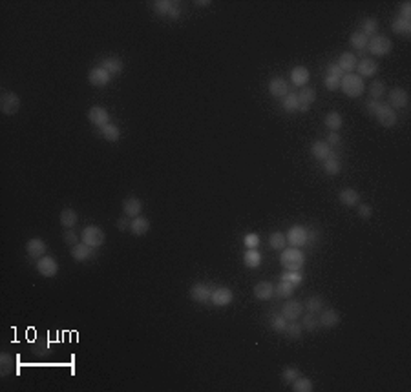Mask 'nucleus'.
I'll use <instances>...</instances> for the list:
<instances>
[{
	"mask_svg": "<svg viewBox=\"0 0 411 392\" xmlns=\"http://www.w3.org/2000/svg\"><path fill=\"white\" fill-rule=\"evenodd\" d=\"M88 80H90V84L95 86V88H104V86L110 84L112 75H110L104 67L97 66V67H93L90 73H88Z\"/></svg>",
	"mask_w": 411,
	"mask_h": 392,
	"instance_id": "9",
	"label": "nucleus"
},
{
	"mask_svg": "<svg viewBox=\"0 0 411 392\" xmlns=\"http://www.w3.org/2000/svg\"><path fill=\"white\" fill-rule=\"evenodd\" d=\"M294 288H296V286H294L293 283H289V281H280V283L274 286V294H276L278 297H282V299H289V297L294 294Z\"/></svg>",
	"mask_w": 411,
	"mask_h": 392,
	"instance_id": "35",
	"label": "nucleus"
},
{
	"mask_svg": "<svg viewBox=\"0 0 411 392\" xmlns=\"http://www.w3.org/2000/svg\"><path fill=\"white\" fill-rule=\"evenodd\" d=\"M243 245L247 248H258L259 247V235L258 234H247L243 237Z\"/></svg>",
	"mask_w": 411,
	"mask_h": 392,
	"instance_id": "51",
	"label": "nucleus"
},
{
	"mask_svg": "<svg viewBox=\"0 0 411 392\" xmlns=\"http://www.w3.org/2000/svg\"><path fill=\"white\" fill-rule=\"evenodd\" d=\"M320 327V321L316 318V314H304V320H302V328L309 332H316Z\"/></svg>",
	"mask_w": 411,
	"mask_h": 392,
	"instance_id": "41",
	"label": "nucleus"
},
{
	"mask_svg": "<svg viewBox=\"0 0 411 392\" xmlns=\"http://www.w3.org/2000/svg\"><path fill=\"white\" fill-rule=\"evenodd\" d=\"M367 50H369L371 55L384 57L393 50V42H391L388 37H384V35H375V37H371L369 42H367Z\"/></svg>",
	"mask_w": 411,
	"mask_h": 392,
	"instance_id": "3",
	"label": "nucleus"
},
{
	"mask_svg": "<svg viewBox=\"0 0 411 392\" xmlns=\"http://www.w3.org/2000/svg\"><path fill=\"white\" fill-rule=\"evenodd\" d=\"M99 133H101L108 142H117V140L121 139V130H119V126L110 123L104 124L102 128H99Z\"/></svg>",
	"mask_w": 411,
	"mask_h": 392,
	"instance_id": "31",
	"label": "nucleus"
},
{
	"mask_svg": "<svg viewBox=\"0 0 411 392\" xmlns=\"http://www.w3.org/2000/svg\"><path fill=\"white\" fill-rule=\"evenodd\" d=\"M196 4H197V6H209L210 2H209V0H197Z\"/></svg>",
	"mask_w": 411,
	"mask_h": 392,
	"instance_id": "60",
	"label": "nucleus"
},
{
	"mask_svg": "<svg viewBox=\"0 0 411 392\" xmlns=\"http://www.w3.org/2000/svg\"><path fill=\"white\" fill-rule=\"evenodd\" d=\"M13 369H15V359H13L11 354L7 352L0 354V374H2V378L11 374Z\"/></svg>",
	"mask_w": 411,
	"mask_h": 392,
	"instance_id": "33",
	"label": "nucleus"
},
{
	"mask_svg": "<svg viewBox=\"0 0 411 392\" xmlns=\"http://www.w3.org/2000/svg\"><path fill=\"white\" fill-rule=\"evenodd\" d=\"M148 230H150V223H148L147 217L137 215V217L132 219V223H130V232H132L134 235L141 237V235L148 234Z\"/></svg>",
	"mask_w": 411,
	"mask_h": 392,
	"instance_id": "26",
	"label": "nucleus"
},
{
	"mask_svg": "<svg viewBox=\"0 0 411 392\" xmlns=\"http://www.w3.org/2000/svg\"><path fill=\"white\" fill-rule=\"evenodd\" d=\"M369 95H371V99H375V101H380L382 95H386V84H384L382 80H373L371 84H369Z\"/></svg>",
	"mask_w": 411,
	"mask_h": 392,
	"instance_id": "45",
	"label": "nucleus"
},
{
	"mask_svg": "<svg viewBox=\"0 0 411 392\" xmlns=\"http://www.w3.org/2000/svg\"><path fill=\"white\" fill-rule=\"evenodd\" d=\"M93 250H95V248H91L90 245H86V243H77V245L72 247V258H74L75 261L82 263V261H88V259L93 256Z\"/></svg>",
	"mask_w": 411,
	"mask_h": 392,
	"instance_id": "22",
	"label": "nucleus"
},
{
	"mask_svg": "<svg viewBox=\"0 0 411 392\" xmlns=\"http://www.w3.org/2000/svg\"><path fill=\"white\" fill-rule=\"evenodd\" d=\"M0 108L4 115H15L20 110V97L15 91H2L0 95Z\"/></svg>",
	"mask_w": 411,
	"mask_h": 392,
	"instance_id": "4",
	"label": "nucleus"
},
{
	"mask_svg": "<svg viewBox=\"0 0 411 392\" xmlns=\"http://www.w3.org/2000/svg\"><path fill=\"white\" fill-rule=\"evenodd\" d=\"M340 80H342V78L332 77V75H326V77H324V86H326L329 91H336L338 88H340Z\"/></svg>",
	"mask_w": 411,
	"mask_h": 392,
	"instance_id": "49",
	"label": "nucleus"
},
{
	"mask_svg": "<svg viewBox=\"0 0 411 392\" xmlns=\"http://www.w3.org/2000/svg\"><path fill=\"white\" fill-rule=\"evenodd\" d=\"M399 18H402V20H411V2H402Z\"/></svg>",
	"mask_w": 411,
	"mask_h": 392,
	"instance_id": "54",
	"label": "nucleus"
},
{
	"mask_svg": "<svg viewBox=\"0 0 411 392\" xmlns=\"http://www.w3.org/2000/svg\"><path fill=\"white\" fill-rule=\"evenodd\" d=\"M305 308H307L309 314H320L324 310V299L320 296H311L305 301Z\"/></svg>",
	"mask_w": 411,
	"mask_h": 392,
	"instance_id": "42",
	"label": "nucleus"
},
{
	"mask_svg": "<svg viewBox=\"0 0 411 392\" xmlns=\"http://www.w3.org/2000/svg\"><path fill=\"white\" fill-rule=\"evenodd\" d=\"M46 243L40 239V237H31L28 243H26V252L31 259H40L46 254Z\"/></svg>",
	"mask_w": 411,
	"mask_h": 392,
	"instance_id": "16",
	"label": "nucleus"
},
{
	"mask_svg": "<svg viewBox=\"0 0 411 392\" xmlns=\"http://www.w3.org/2000/svg\"><path fill=\"white\" fill-rule=\"evenodd\" d=\"M358 215H360L362 219H369L373 215V208L369 206V204H360V206H358Z\"/></svg>",
	"mask_w": 411,
	"mask_h": 392,
	"instance_id": "55",
	"label": "nucleus"
},
{
	"mask_svg": "<svg viewBox=\"0 0 411 392\" xmlns=\"http://www.w3.org/2000/svg\"><path fill=\"white\" fill-rule=\"evenodd\" d=\"M101 67H104L113 77V75H119V73L123 71V61L117 59V57H106V59L101 62Z\"/></svg>",
	"mask_w": 411,
	"mask_h": 392,
	"instance_id": "29",
	"label": "nucleus"
},
{
	"mask_svg": "<svg viewBox=\"0 0 411 392\" xmlns=\"http://www.w3.org/2000/svg\"><path fill=\"white\" fill-rule=\"evenodd\" d=\"M373 117L377 119L384 128H391V126L397 124V112L389 104H384V102H380V106H378V110L375 112Z\"/></svg>",
	"mask_w": 411,
	"mask_h": 392,
	"instance_id": "7",
	"label": "nucleus"
},
{
	"mask_svg": "<svg viewBox=\"0 0 411 392\" xmlns=\"http://www.w3.org/2000/svg\"><path fill=\"white\" fill-rule=\"evenodd\" d=\"M327 144L331 146V148H334V146L340 144V135H338V131H331V133L327 135Z\"/></svg>",
	"mask_w": 411,
	"mask_h": 392,
	"instance_id": "56",
	"label": "nucleus"
},
{
	"mask_svg": "<svg viewBox=\"0 0 411 392\" xmlns=\"http://www.w3.org/2000/svg\"><path fill=\"white\" fill-rule=\"evenodd\" d=\"M309 77L311 73L305 66H296L293 71H291V82H293V86H296V88H305V84L309 82Z\"/></svg>",
	"mask_w": 411,
	"mask_h": 392,
	"instance_id": "21",
	"label": "nucleus"
},
{
	"mask_svg": "<svg viewBox=\"0 0 411 392\" xmlns=\"http://www.w3.org/2000/svg\"><path fill=\"white\" fill-rule=\"evenodd\" d=\"M302 332H304L302 323H298V321H289L287 327H285V330H283V334H285L289 339H300Z\"/></svg>",
	"mask_w": 411,
	"mask_h": 392,
	"instance_id": "40",
	"label": "nucleus"
},
{
	"mask_svg": "<svg viewBox=\"0 0 411 392\" xmlns=\"http://www.w3.org/2000/svg\"><path fill=\"white\" fill-rule=\"evenodd\" d=\"M81 239H82V243H86V245H90L91 248H99L104 243V239H106V235H104V232H102L99 226H86L84 230H82V234H81Z\"/></svg>",
	"mask_w": 411,
	"mask_h": 392,
	"instance_id": "5",
	"label": "nucleus"
},
{
	"mask_svg": "<svg viewBox=\"0 0 411 392\" xmlns=\"http://www.w3.org/2000/svg\"><path fill=\"white\" fill-rule=\"evenodd\" d=\"M338 201L342 202L344 206L353 208L360 202V194L356 190H353V188H344V190L338 194Z\"/></svg>",
	"mask_w": 411,
	"mask_h": 392,
	"instance_id": "25",
	"label": "nucleus"
},
{
	"mask_svg": "<svg viewBox=\"0 0 411 392\" xmlns=\"http://www.w3.org/2000/svg\"><path fill=\"white\" fill-rule=\"evenodd\" d=\"M269 93L274 99H283L289 93V82L283 77H274L269 80Z\"/></svg>",
	"mask_w": 411,
	"mask_h": 392,
	"instance_id": "13",
	"label": "nucleus"
},
{
	"mask_svg": "<svg viewBox=\"0 0 411 392\" xmlns=\"http://www.w3.org/2000/svg\"><path fill=\"white\" fill-rule=\"evenodd\" d=\"M315 389L313 387V381L309 380V378H296V380L293 381V391L294 392H311Z\"/></svg>",
	"mask_w": 411,
	"mask_h": 392,
	"instance_id": "46",
	"label": "nucleus"
},
{
	"mask_svg": "<svg viewBox=\"0 0 411 392\" xmlns=\"http://www.w3.org/2000/svg\"><path fill=\"white\" fill-rule=\"evenodd\" d=\"M130 223H132V219L124 215V217H121L117 221V228L119 230H130Z\"/></svg>",
	"mask_w": 411,
	"mask_h": 392,
	"instance_id": "58",
	"label": "nucleus"
},
{
	"mask_svg": "<svg viewBox=\"0 0 411 392\" xmlns=\"http://www.w3.org/2000/svg\"><path fill=\"white\" fill-rule=\"evenodd\" d=\"M351 46L355 48V50H366L367 48V42H369V39H367L366 35L362 33V31H355V33L351 35L349 39Z\"/></svg>",
	"mask_w": 411,
	"mask_h": 392,
	"instance_id": "47",
	"label": "nucleus"
},
{
	"mask_svg": "<svg viewBox=\"0 0 411 392\" xmlns=\"http://www.w3.org/2000/svg\"><path fill=\"white\" fill-rule=\"evenodd\" d=\"M282 378L285 383H293L296 378H298V369L296 367H285L282 370Z\"/></svg>",
	"mask_w": 411,
	"mask_h": 392,
	"instance_id": "50",
	"label": "nucleus"
},
{
	"mask_svg": "<svg viewBox=\"0 0 411 392\" xmlns=\"http://www.w3.org/2000/svg\"><path fill=\"white\" fill-rule=\"evenodd\" d=\"M270 328L274 332H280V334H283V330H285V327H287V323L289 321L283 318L282 314H272L270 316Z\"/></svg>",
	"mask_w": 411,
	"mask_h": 392,
	"instance_id": "43",
	"label": "nucleus"
},
{
	"mask_svg": "<svg viewBox=\"0 0 411 392\" xmlns=\"http://www.w3.org/2000/svg\"><path fill=\"white\" fill-rule=\"evenodd\" d=\"M378 106H380V101H375V99H371V101L366 104V112L369 113V115H375V112L378 110Z\"/></svg>",
	"mask_w": 411,
	"mask_h": 392,
	"instance_id": "57",
	"label": "nucleus"
},
{
	"mask_svg": "<svg viewBox=\"0 0 411 392\" xmlns=\"http://www.w3.org/2000/svg\"><path fill=\"white\" fill-rule=\"evenodd\" d=\"M283 110L289 113L293 112H300V101H298V93H287V95L282 99Z\"/></svg>",
	"mask_w": 411,
	"mask_h": 392,
	"instance_id": "36",
	"label": "nucleus"
},
{
	"mask_svg": "<svg viewBox=\"0 0 411 392\" xmlns=\"http://www.w3.org/2000/svg\"><path fill=\"white\" fill-rule=\"evenodd\" d=\"M340 312L338 310H334V308H327V310H322L320 312V318H318V321H320V325L324 327V328H332V327H336L338 323H340Z\"/></svg>",
	"mask_w": 411,
	"mask_h": 392,
	"instance_id": "18",
	"label": "nucleus"
},
{
	"mask_svg": "<svg viewBox=\"0 0 411 392\" xmlns=\"http://www.w3.org/2000/svg\"><path fill=\"white\" fill-rule=\"evenodd\" d=\"M88 119H90L91 124H95L97 128H102L104 124L110 123V113H108L106 108L102 106H91L90 112H88Z\"/></svg>",
	"mask_w": 411,
	"mask_h": 392,
	"instance_id": "14",
	"label": "nucleus"
},
{
	"mask_svg": "<svg viewBox=\"0 0 411 392\" xmlns=\"http://www.w3.org/2000/svg\"><path fill=\"white\" fill-rule=\"evenodd\" d=\"M408 101H410V97H408V91L404 90V88H395V90L389 91V106L397 108V110H402V108L408 106Z\"/></svg>",
	"mask_w": 411,
	"mask_h": 392,
	"instance_id": "15",
	"label": "nucleus"
},
{
	"mask_svg": "<svg viewBox=\"0 0 411 392\" xmlns=\"http://www.w3.org/2000/svg\"><path fill=\"white\" fill-rule=\"evenodd\" d=\"M326 75H332V77L342 78L344 77V71L338 67L336 62H331V64H327V67H326Z\"/></svg>",
	"mask_w": 411,
	"mask_h": 392,
	"instance_id": "52",
	"label": "nucleus"
},
{
	"mask_svg": "<svg viewBox=\"0 0 411 392\" xmlns=\"http://www.w3.org/2000/svg\"><path fill=\"white\" fill-rule=\"evenodd\" d=\"M305 263V256L300 248L289 247L283 248L282 256H280V264L283 266V270H293V272H298L302 270Z\"/></svg>",
	"mask_w": 411,
	"mask_h": 392,
	"instance_id": "1",
	"label": "nucleus"
},
{
	"mask_svg": "<svg viewBox=\"0 0 411 392\" xmlns=\"http://www.w3.org/2000/svg\"><path fill=\"white\" fill-rule=\"evenodd\" d=\"M282 281H289V283H293L294 286L302 285V281H304V275L298 272H293V270H285L282 274Z\"/></svg>",
	"mask_w": 411,
	"mask_h": 392,
	"instance_id": "48",
	"label": "nucleus"
},
{
	"mask_svg": "<svg viewBox=\"0 0 411 392\" xmlns=\"http://www.w3.org/2000/svg\"><path fill=\"white\" fill-rule=\"evenodd\" d=\"M77 221H79V215H77L74 208H64L61 212V224L64 228H74Z\"/></svg>",
	"mask_w": 411,
	"mask_h": 392,
	"instance_id": "32",
	"label": "nucleus"
},
{
	"mask_svg": "<svg viewBox=\"0 0 411 392\" xmlns=\"http://www.w3.org/2000/svg\"><path fill=\"white\" fill-rule=\"evenodd\" d=\"M174 6L175 4L172 0H156V2H154V11L158 13L159 17H168Z\"/></svg>",
	"mask_w": 411,
	"mask_h": 392,
	"instance_id": "37",
	"label": "nucleus"
},
{
	"mask_svg": "<svg viewBox=\"0 0 411 392\" xmlns=\"http://www.w3.org/2000/svg\"><path fill=\"white\" fill-rule=\"evenodd\" d=\"M243 264L247 268H258L261 264V254L256 248H247V252L243 254Z\"/></svg>",
	"mask_w": 411,
	"mask_h": 392,
	"instance_id": "30",
	"label": "nucleus"
},
{
	"mask_svg": "<svg viewBox=\"0 0 411 392\" xmlns=\"http://www.w3.org/2000/svg\"><path fill=\"white\" fill-rule=\"evenodd\" d=\"M37 270H39V274L42 275V277H53V275H57V272H59V264H57L55 259L50 258V256H42V258L37 261Z\"/></svg>",
	"mask_w": 411,
	"mask_h": 392,
	"instance_id": "12",
	"label": "nucleus"
},
{
	"mask_svg": "<svg viewBox=\"0 0 411 392\" xmlns=\"http://www.w3.org/2000/svg\"><path fill=\"white\" fill-rule=\"evenodd\" d=\"M324 124H326L331 131H338V130L342 128V124H344V119H342V115H340L338 112H331V113H327L326 115Z\"/></svg>",
	"mask_w": 411,
	"mask_h": 392,
	"instance_id": "34",
	"label": "nucleus"
},
{
	"mask_svg": "<svg viewBox=\"0 0 411 392\" xmlns=\"http://www.w3.org/2000/svg\"><path fill=\"white\" fill-rule=\"evenodd\" d=\"M141 210H143V204L137 197H126L123 201V212L126 217L130 219L137 217V215H141Z\"/></svg>",
	"mask_w": 411,
	"mask_h": 392,
	"instance_id": "20",
	"label": "nucleus"
},
{
	"mask_svg": "<svg viewBox=\"0 0 411 392\" xmlns=\"http://www.w3.org/2000/svg\"><path fill=\"white\" fill-rule=\"evenodd\" d=\"M391 29H393L395 33L408 37V35H411V20H402V18L397 17L395 22L391 24Z\"/></svg>",
	"mask_w": 411,
	"mask_h": 392,
	"instance_id": "39",
	"label": "nucleus"
},
{
	"mask_svg": "<svg viewBox=\"0 0 411 392\" xmlns=\"http://www.w3.org/2000/svg\"><path fill=\"white\" fill-rule=\"evenodd\" d=\"M311 153H313V157H315L316 161H326L327 157L332 153V148L329 144H327L326 140H316V142H313V146H311Z\"/></svg>",
	"mask_w": 411,
	"mask_h": 392,
	"instance_id": "23",
	"label": "nucleus"
},
{
	"mask_svg": "<svg viewBox=\"0 0 411 392\" xmlns=\"http://www.w3.org/2000/svg\"><path fill=\"white\" fill-rule=\"evenodd\" d=\"M362 33L366 35L367 39H371V37H375L378 31V20L377 18H366L364 20V24H362Z\"/></svg>",
	"mask_w": 411,
	"mask_h": 392,
	"instance_id": "44",
	"label": "nucleus"
},
{
	"mask_svg": "<svg viewBox=\"0 0 411 392\" xmlns=\"http://www.w3.org/2000/svg\"><path fill=\"white\" fill-rule=\"evenodd\" d=\"M232 299H234V294H232L231 288L227 286H220V288H214L212 290V296H210V303L214 307H227L231 305Z\"/></svg>",
	"mask_w": 411,
	"mask_h": 392,
	"instance_id": "8",
	"label": "nucleus"
},
{
	"mask_svg": "<svg viewBox=\"0 0 411 392\" xmlns=\"http://www.w3.org/2000/svg\"><path fill=\"white\" fill-rule=\"evenodd\" d=\"M212 286L205 285V283H196V285L190 288V297L199 305H205V303L210 301V296H212Z\"/></svg>",
	"mask_w": 411,
	"mask_h": 392,
	"instance_id": "10",
	"label": "nucleus"
},
{
	"mask_svg": "<svg viewBox=\"0 0 411 392\" xmlns=\"http://www.w3.org/2000/svg\"><path fill=\"white\" fill-rule=\"evenodd\" d=\"M274 296V285L269 281H259L258 285L254 286V297L259 301H267Z\"/></svg>",
	"mask_w": 411,
	"mask_h": 392,
	"instance_id": "24",
	"label": "nucleus"
},
{
	"mask_svg": "<svg viewBox=\"0 0 411 392\" xmlns=\"http://www.w3.org/2000/svg\"><path fill=\"white\" fill-rule=\"evenodd\" d=\"M285 245H287L285 234H282V232H272V234L269 235V247L272 248V250H283Z\"/></svg>",
	"mask_w": 411,
	"mask_h": 392,
	"instance_id": "38",
	"label": "nucleus"
},
{
	"mask_svg": "<svg viewBox=\"0 0 411 392\" xmlns=\"http://www.w3.org/2000/svg\"><path fill=\"white\" fill-rule=\"evenodd\" d=\"M316 239H318V232L316 230H309L307 232V245H315Z\"/></svg>",
	"mask_w": 411,
	"mask_h": 392,
	"instance_id": "59",
	"label": "nucleus"
},
{
	"mask_svg": "<svg viewBox=\"0 0 411 392\" xmlns=\"http://www.w3.org/2000/svg\"><path fill=\"white\" fill-rule=\"evenodd\" d=\"M62 239H64L66 245H70V247L77 245V234H75V230L74 228H66V232H64V235H62Z\"/></svg>",
	"mask_w": 411,
	"mask_h": 392,
	"instance_id": "53",
	"label": "nucleus"
},
{
	"mask_svg": "<svg viewBox=\"0 0 411 392\" xmlns=\"http://www.w3.org/2000/svg\"><path fill=\"white\" fill-rule=\"evenodd\" d=\"M298 101H300V112L302 113L309 112L311 104L316 101V90L315 88H307V86L302 88L298 93Z\"/></svg>",
	"mask_w": 411,
	"mask_h": 392,
	"instance_id": "19",
	"label": "nucleus"
},
{
	"mask_svg": "<svg viewBox=\"0 0 411 392\" xmlns=\"http://www.w3.org/2000/svg\"><path fill=\"white\" fill-rule=\"evenodd\" d=\"M377 71H378V64L373 61V59H364V61H360L356 64V75L362 78L375 77Z\"/></svg>",
	"mask_w": 411,
	"mask_h": 392,
	"instance_id": "17",
	"label": "nucleus"
},
{
	"mask_svg": "<svg viewBox=\"0 0 411 392\" xmlns=\"http://www.w3.org/2000/svg\"><path fill=\"white\" fill-rule=\"evenodd\" d=\"M340 90L344 91L347 97L358 99V97L366 91V84H364V78L358 77L356 73H345L342 80H340Z\"/></svg>",
	"mask_w": 411,
	"mask_h": 392,
	"instance_id": "2",
	"label": "nucleus"
},
{
	"mask_svg": "<svg viewBox=\"0 0 411 392\" xmlns=\"http://www.w3.org/2000/svg\"><path fill=\"white\" fill-rule=\"evenodd\" d=\"M285 239H287V245H291L294 248L305 247L307 245V228L300 226V224H294L285 234Z\"/></svg>",
	"mask_w": 411,
	"mask_h": 392,
	"instance_id": "6",
	"label": "nucleus"
},
{
	"mask_svg": "<svg viewBox=\"0 0 411 392\" xmlns=\"http://www.w3.org/2000/svg\"><path fill=\"white\" fill-rule=\"evenodd\" d=\"M302 314H304V305H302V303L293 301V299H289V301L283 303L282 316L287 321H298L300 318H302Z\"/></svg>",
	"mask_w": 411,
	"mask_h": 392,
	"instance_id": "11",
	"label": "nucleus"
},
{
	"mask_svg": "<svg viewBox=\"0 0 411 392\" xmlns=\"http://www.w3.org/2000/svg\"><path fill=\"white\" fill-rule=\"evenodd\" d=\"M338 67L345 73H353L356 69V64H358V61H356V57L353 55V53H342V55L338 57Z\"/></svg>",
	"mask_w": 411,
	"mask_h": 392,
	"instance_id": "27",
	"label": "nucleus"
},
{
	"mask_svg": "<svg viewBox=\"0 0 411 392\" xmlns=\"http://www.w3.org/2000/svg\"><path fill=\"white\" fill-rule=\"evenodd\" d=\"M340 170H342V163H340V159L336 157V153L332 151L331 155L327 157L326 161H324V172H326L327 175H338L340 174Z\"/></svg>",
	"mask_w": 411,
	"mask_h": 392,
	"instance_id": "28",
	"label": "nucleus"
}]
</instances>
